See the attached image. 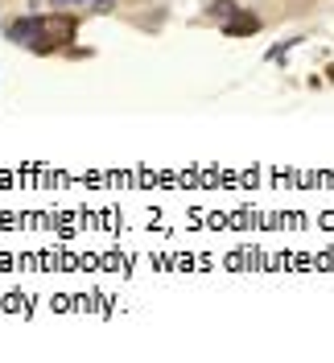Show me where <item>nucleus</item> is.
I'll return each instance as SVG.
<instances>
[{"instance_id": "f03ea898", "label": "nucleus", "mask_w": 334, "mask_h": 363, "mask_svg": "<svg viewBox=\"0 0 334 363\" xmlns=\"http://www.w3.org/2000/svg\"><path fill=\"white\" fill-rule=\"evenodd\" d=\"M265 21H260V13H252V9H235L227 21H223V33L227 38H252V33H260Z\"/></svg>"}, {"instance_id": "f257e3e1", "label": "nucleus", "mask_w": 334, "mask_h": 363, "mask_svg": "<svg viewBox=\"0 0 334 363\" xmlns=\"http://www.w3.org/2000/svg\"><path fill=\"white\" fill-rule=\"evenodd\" d=\"M74 33H79V17L74 13H45V17H38V33H33L29 50L54 54V50L74 42Z\"/></svg>"}, {"instance_id": "20e7f679", "label": "nucleus", "mask_w": 334, "mask_h": 363, "mask_svg": "<svg viewBox=\"0 0 334 363\" xmlns=\"http://www.w3.org/2000/svg\"><path fill=\"white\" fill-rule=\"evenodd\" d=\"M116 9V0H91V13H111Z\"/></svg>"}, {"instance_id": "7ed1b4c3", "label": "nucleus", "mask_w": 334, "mask_h": 363, "mask_svg": "<svg viewBox=\"0 0 334 363\" xmlns=\"http://www.w3.org/2000/svg\"><path fill=\"white\" fill-rule=\"evenodd\" d=\"M235 9H240V4H235V0H211V4H206V17H215V21H227V17H231V13H235Z\"/></svg>"}]
</instances>
